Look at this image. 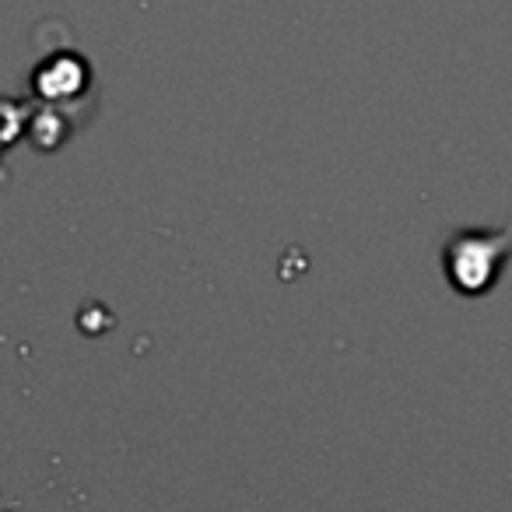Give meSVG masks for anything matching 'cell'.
Masks as SVG:
<instances>
[{
  "label": "cell",
  "instance_id": "cell-1",
  "mask_svg": "<svg viewBox=\"0 0 512 512\" xmlns=\"http://www.w3.org/2000/svg\"><path fill=\"white\" fill-rule=\"evenodd\" d=\"M512 249V239L488 232H460L446 249V271L460 292L481 295L491 288L495 271L505 264V256Z\"/></svg>",
  "mask_w": 512,
  "mask_h": 512
}]
</instances>
